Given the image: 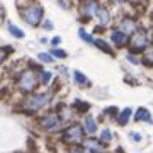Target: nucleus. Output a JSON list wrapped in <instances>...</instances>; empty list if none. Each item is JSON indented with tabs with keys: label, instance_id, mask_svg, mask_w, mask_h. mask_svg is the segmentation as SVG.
Here are the masks:
<instances>
[{
	"label": "nucleus",
	"instance_id": "f257e3e1",
	"mask_svg": "<svg viewBox=\"0 0 153 153\" xmlns=\"http://www.w3.org/2000/svg\"><path fill=\"white\" fill-rule=\"evenodd\" d=\"M36 83H38V78L31 70H24L17 78V87L21 88L22 92H33Z\"/></svg>",
	"mask_w": 153,
	"mask_h": 153
},
{
	"label": "nucleus",
	"instance_id": "f03ea898",
	"mask_svg": "<svg viewBox=\"0 0 153 153\" xmlns=\"http://www.w3.org/2000/svg\"><path fill=\"white\" fill-rule=\"evenodd\" d=\"M21 16L27 24L38 26L39 22H41V19H43V9L39 5H31V7H27V9H24V10L21 12Z\"/></svg>",
	"mask_w": 153,
	"mask_h": 153
},
{
	"label": "nucleus",
	"instance_id": "7ed1b4c3",
	"mask_svg": "<svg viewBox=\"0 0 153 153\" xmlns=\"http://www.w3.org/2000/svg\"><path fill=\"white\" fill-rule=\"evenodd\" d=\"M83 140V128L80 124H71L70 128H66L63 131V141L65 143H80Z\"/></svg>",
	"mask_w": 153,
	"mask_h": 153
},
{
	"label": "nucleus",
	"instance_id": "20e7f679",
	"mask_svg": "<svg viewBox=\"0 0 153 153\" xmlns=\"http://www.w3.org/2000/svg\"><path fill=\"white\" fill-rule=\"evenodd\" d=\"M51 100V94L43 92V94H33L29 95L27 100H26V107H31V109H39V107H44Z\"/></svg>",
	"mask_w": 153,
	"mask_h": 153
},
{
	"label": "nucleus",
	"instance_id": "39448f33",
	"mask_svg": "<svg viewBox=\"0 0 153 153\" xmlns=\"http://www.w3.org/2000/svg\"><path fill=\"white\" fill-rule=\"evenodd\" d=\"M41 126L44 129H48V131H56L61 126V117L58 114H48L41 119Z\"/></svg>",
	"mask_w": 153,
	"mask_h": 153
},
{
	"label": "nucleus",
	"instance_id": "423d86ee",
	"mask_svg": "<svg viewBox=\"0 0 153 153\" xmlns=\"http://www.w3.org/2000/svg\"><path fill=\"white\" fill-rule=\"evenodd\" d=\"M148 43H150V39H148V36H146V33H145V31L136 33V36H134V39H133L131 53H134V51H138V49H143Z\"/></svg>",
	"mask_w": 153,
	"mask_h": 153
},
{
	"label": "nucleus",
	"instance_id": "0eeeda50",
	"mask_svg": "<svg viewBox=\"0 0 153 153\" xmlns=\"http://www.w3.org/2000/svg\"><path fill=\"white\" fill-rule=\"evenodd\" d=\"M83 146L87 148L90 153H100V152H102V143H99V140H94V138L85 140Z\"/></svg>",
	"mask_w": 153,
	"mask_h": 153
},
{
	"label": "nucleus",
	"instance_id": "6e6552de",
	"mask_svg": "<svg viewBox=\"0 0 153 153\" xmlns=\"http://www.w3.org/2000/svg\"><path fill=\"white\" fill-rule=\"evenodd\" d=\"M121 31L124 34L134 33V31H136V22L133 21V19H129V17L123 19V22H121Z\"/></svg>",
	"mask_w": 153,
	"mask_h": 153
},
{
	"label": "nucleus",
	"instance_id": "1a4fd4ad",
	"mask_svg": "<svg viewBox=\"0 0 153 153\" xmlns=\"http://www.w3.org/2000/svg\"><path fill=\"white\" fill-rule=\"evenodd\" d=\"M111 39H112L117 46H123V44L128 43V34H124L123 31H114V33L111 34Z\"/></svg>",
	"mask_w": 153,
	"mask_h": 153
},
{
	"label": "nucleus",
	"instance_id": "9d476101",
	"mask_svg": "<svg viewBox=\"0 0 153 153\" xmlns=\"http://www.w3.org/2000/svg\"><path fill=\"white\" fill-rule=\"evenodd\" d=\"M97 10H99L97 2H95V0H87V4L83 7V14L87 17H90V16H94V14H97Z\"/></svg>",
	"mask_w": 153,
	"mask_h": 153
},
{
	"label": "nucleus",
	"instance_id": "9b49d317",
	"mask_svg": "<svg viewBox=\"0 0 153 153\" xmlns=\"http://www.w3.org/2000/svg\"><path fill=\"white\" fill-rule=\"evenodd\" d=\"M134 119H136V121H146V123H153L152 114H150V112H148L145 107H140V109L136 111V114H134Z\"/></svg>",
	"mask_w": 153,
	"mask_h": 153
},
{
	"label": "nucleus",
	"instance_id": "f8f14e48",
	"mask_svg": "<svg viewBox=\"0 0 153 153\" xmlns=\"http://www.w3.org/2000/svg\"><path fill=\"white\" fill-rule=\"evenodd\" d=\"M83 129L87 133H90V134H94V133L97 131V123H95V119L94 117H87V119L83 121Z\"/></svg>",
	"mask_w": 153,
	"mask_h": 153
},
{
	"label": "nucleus",
	"instance_id": "ddd939ff",
	"mask_svg": "<svg viewBox=\"0 0 153 153\" xmlns=\"http://www.w3.org/2000/svg\"><path fill=\"white\" fill-rule=\"evenodd\" d=\"M97 17H99V21H100V24L102 26H105L107 22L111 21V14L105 9H102V7H99V10H97Z\"/></svg>",
	"mask_w": 153,
	"mask_h": 153
},
{
	"label": "nucleus",
	"instance_id": "4468645a",
	"mask_svg": "<svg viewBox=\"0 0 153 153\" xmlns=\"http://www.w3.org/2000/svg\"><path fill=\"white\" fill-rule=\"evenodd\" d=\"M94 44L97 46V48H100L104 53H107V55H112V49H111V46L107 43H104L102 39H94Z\"/></svg>",
	"mask_w": 153,
	"mask_h": 153
},
{
	"label": "nucleus",
	"instance_id": "2eb2a0df",
	"mask_svg": "<svg viewBox=\"0 0 153 153\" xmlns=\"http://www.w3.org/2000/svg\"><path fill=\"white\" fill-rule=\"evenodd\" d=\"M129 116H131V109H129V107H126V109L123 111V112H121V116L117 117V123H119L121 126L126 124V123L129 121Z\"/></svg>",
	"mask_w": 153,
	"mask_h": 153
},
{
	"label": "nucleus",
	"instance_id": "dca6fc26",
	"mask_svg": "<svg viewBox=\"0 0 153 153\" xmlns=\"http://www.w3.org/2000/svg\"><path fill=\"white\" fill-rule=\"evenodd\" d=\"M143 65H146V66L153 65V48L148 49L146 53H145V56H143Z\"/></svg>",
	"mask_w": 153,
	"mask_h": 153
},
{
	"label": "nucleus",
	"instance_id": "f3484780",
	"mask_svg": "<svg viewBox=\"0 0 153 153\" xmlns=\"http://www.w3.org/2000/svg\"><path fill=\"white\" fill-rule=\"evenodd\" d=\"M73 75H75V80H76V83H78V85H87V76L83 75V73H80V71H75V73H73Z\"/></svg>",
	"mask_w": 153,
	"mask_h": 153
},
{
	"label": "nucleus",
	"instance_id": "a211bd4d",
	"mask_svg": "<svg viewBox=\"0 0 153 153\" xmlns=\"http://www.w3.org/2000/svg\"><path fill=\"white\" fill-rule=\"evenodd\" d=\"M9 31H10V34H14V36H17V38H24V31H21L19 27H16L14 24H9Z\"/></svg>",
	"mask_w": 153,
	"mask_h": 153
},
{
	"label": "nucleus",
	"instance_id": "6ab92c4d",
	"mask_svg": "<svg viewBox=\"0 0 153 153\" xmlns=\"http://www.w3.org/2000/svg\"><path fill=\"white\" fill-rule=\"evenodd\" d=\"M12 48H9V46H5V48H0V65L4 63V60L7 58V55H10Z\"/></svg>",
	"mask_w": 153,
	"mask_h": 153
},
{
	"label": "nucleus",
	"instance_id": "aec40b11",
	"mask_svg": "<svg viewBox=\"0 0 153 153\" xmlns=\"http://www.w3.org/2000/svg\"><path fill=\"white\" fill-rule=\"evenodd\" d=\"M49 82H51V73H49V71H43V73H41V83L48 85Z\"/></svg>",
	"mask_w": 153,
	"mask_h": 153
},
{
	"label": "nucleus",
	"instance_id": "412c9836",
	"mask_svg": "<svg viewBox=\"0 0 153 153\" xmlns=\"http://www.w3.org/2000/svg\"><path fill=\"white\" fill-rule=\"evenodd\" d=\"M78 34H80V38H82L83 41H87V43H94V39L90 38V34H87L83 29H80V31H78Z\"/></svg>",
	"mask_w": 153,
	"mask_h": 153
},
{
	"label": "nucleus",
	"instance_id": "4be33fe9",
	"mask_svg": "<svg viewBox=\"0 0 153 153\" xmlns=\"http://www.w3.org/2000/svg\"><path fill=\"white\" fill-rule=\"evenodd\" d=\"M68 153H90L85 146H73Z\"/></svg>",
	"mask_w": 153,
	"mask_h": 153
},
{
	"label": "nucleus",
	"instance_id": "5701e85b",
	"mask_svg": "<svg viewBox=\"0 0 153 153\" xmlns=\"http://www.w3.org/2000/svg\"><path fill=\"white\" fill-rule=\"evenodd\" d=\"M111 138H112V134H111L109 129H104L102 134H100V140H102V141H111Z\"/></svg>",
	"mask_w": 153,
	"mask_h": 153
},
{
	"label": "nucleus",
	"instance_id": "b1692460",
	"mask_svg": "<svg viewBox=\"0 0 153 153\" xmlns=\"http://www.w3.org/2000/svg\"><path fill=\"white\" fill-rule=\"evenodd\" d=\"M51 53H53V56H56V58H66V53L63 49H53Z\"/></svg>",
	"mask_w": 153,
	"mask_h": 153
},
{
	"label": "nucleus",
	"instance_id": "393cba45",
	"mask_svg": "<svg viewBox=\"0 0 153 153\" xmlns=\"http://www.w3.org/2000/svg\"><path fill=\"white\" fill-rule=\"evenodd\" d=\"M39 60L49 63V61H53V56H51V55H46V53H39Z\"/></svg>",
	"mask_w": 153,
	"mask_h": 153
},
{
	"label": "nucleus",
	"instance_id": "a878e982",
	"mask_svg": "<svg viewBox=\"0 0 153 153\" xmlns=\"http://www.w3.org/2000/svg\"><path fill=\"white\" fill-rule=\"evenodd\" d=\"M131 138L134 140V141H140V140H141V134H138V133H131Z\"/></svg>",
	"mask_w": 153,
	"mask_h": 153
},
{
	"label": "nucleus",
	"instance_id": "bb28decb",
	"mask_svg": "<svg viewBox=\"0 0 153 153\" xmlns=\"http://www.w3.org/2000/svg\"><path fill=\"white\" fill-rule=\"evenodd\" d=\"M44 27H46V29H53V24H51L49 21H46V22H44Z\"/></svg>",
	"mask_w": 153,
	"mask_h": 153
},
{
	"label": "nucleus",
	"instance_id": "cd10ccee",
	"mask_svg": "<svg viewBox=\"0 0 153 153\" xmlns=\"http://www.w3.org/2000/svg\"><path fill=\"white\" fill-rule=\"evenodd\" d=\"M128 60L133 61V63H140V60H138V58H134V56H128Z\"/></svg>",
	"mask_w": 153,
	"mask_h": 153
},
{
	"label": "nucleus",
	"instance_id": "c85d7f7f",
	"mask_svg": "<svg viewBox=\"0 0 153 153\" xmlns=\"http://www.w3.org/2000/svg\"><path fill=\"white\" fill-rule=\"evenodd\" d=\"M60 41H61L60 38H53V44H55V46H56V44H60Z\"/></svg>",
	"mask_w": 153,
	"mask_h": 153
}]
</instances>
